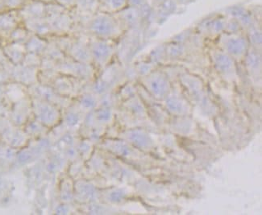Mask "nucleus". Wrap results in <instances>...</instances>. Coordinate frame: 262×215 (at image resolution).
Returning <instances> with one entry per match:
<instances>
[{
	"mask_svg": "<svg viewBox=\"0 0 262 215\" xmlns=\"http://www.w3.org/2000/svg\"><path fill=\"white\" fill-rule=\"evenodd\" d=\"M84 31L93 37L113 40L120 37L126 30L116 15L99 11L91 16Z\"/></svg>",
	"mask_w": 262,
	"mask_h": 215,
	"instance_id": "f257e3e1",
	"label": "nucleus"
},
{
	"mask_svg": "<svg viewBox=\"0 0 262 215\" xmlns=\"http://www.w3.org/2000/svg\"><path fill=\"white\" fill-rule=\"evenodd\" d=\"M219 44L222 51L233 59H242L247 54V40L243 35L236 32L221 33L219 37Z\"/></svg>",
	"mask_w": 262,
	"mask_h": 215,
	"instance_id": "f03ea898",
	"label": "nucleus"
},
{
	"mask_svg": "<svg viewBox=\"0 0 262 215\" xmlns=\"http://www.w3.org/2000/svg\"><path fill=\"white\" fill-rule=\"evenodd\" d=\"M112 40H103L92 36V39L88 42L90 51L92 54L93 64L105 68L108 65L114 55V46Z\"/></svg>",
	"mask_w": 262,
	"mask_h": 215,
	"instance_id": "7ed1b4c3",
	"label": "nucleus"
},
{
	"mask_svg": "<svg viewBox=\"0 0 262 215\" xmlns=\"http://www.w3.org/2000/svg\"><path fill=\"white\" fill-rule=\"evenodd\" d=\"M57 70L61 75L80 80H88L93 75L92 65L78 62L68 57L64 61L57 63Z\"/></svg>",
	"mask_w": 262,
	"mask_h": 215,
	"instance_id": "20e7f679",
	"label": "nucleus"
},
{
	"mask_svg": "<svg viewBox=\"0 0 262 215\" xmlns=\"http://www.w3.org/2000/svg\"><path fill=\"white\" fill-rule=\"evenodd\" d=\"M141 82L148 89V91L157 98L165 97L170 90L167 77L158 71L149 73L148 75L143 77Z\"/></svg>",
	"mask_w": 262,
	"mask_h": 215,
	"instance_id": "39448f33",
	"label": "nucleus"
},
{
	"mask_svg": "<svg viewBox=\"0 0 262 215\" xmlns=\"http://www.w3.org/2000/svg\"><path fill=\"white\" fill-rule=\"evenodd\" d=\"M50 25L53 36H65L71 34L74 22L69 10L59 15L46 17Z\"/></svg>",
	"mask_w": 262,
	"mask_h": 215,
	"instance_id": "423d86ee",
	"label": "nucleus"
},
{
	"mask_svg": "<svg viewBox=\"0 0 262 215\" xmlns=\"http://www.w3.org/2000/svg\"><path fill=\"white\" fill-rule=\"evenodd\" d=\"M115 15L125 30L138 28L144 17V12L141 8L133 6H127Z\"/></svg>",
	"mask_w": 262,
	"mask_h": 215,
	"instance_id": "0eeeda50",
	"label": "nucleus"
},
{
	"mask_svg": "<svg viewBox=\"0 0 262 215\" xmlns=\"http://www.w3.org/2000/svg\"><path fill=\"white\" fill-rule=\"evenodd\" d=\"M67 57L74 61L84 64H93L89 44L82 41L81 38H74L72 44L66 52Z\"/></svg>",
	"mask_w": 262,
	"mask_h": 215,
	"instance_id": "6e6552de",
	"label": "nucleus"
},
{
	"mask_svg": "<svg viewBox=\"0 0 262 215\" xmlns=\"http://www.w3.org/2000/svg\"><path fill=\"white\" fill-rule=\"evenodd\" d=\"M212 57L215 68L221 75L226 78H232L235 75L236 68L232 57L224 51H215Z\"/></svg>",
	"mask_w": 262,
	"mask_h": 215,
	"instance_id": "1a4fd4ad",
	"label": "nucleus"
},
{
	"mask_svg": "<svg viewBox=\"0 0 262 215\" xmlns=\"http://www.w3.org/2000/svg\"><path fill=\"white\" fill-rule=\"evenodd\" d=\"M37 111L36 114L40 120V123L46 124V125H54L57 122L59 118V112L57 111V108L53 107L50 103L45 101L42 99H37Z\"/></svg>",
	"mask_w": 262,
	"mask_h": 215,
	"instance_id": "9d476101",
	"label": "nucleus"
},
{
	"mask_svg": "<svg viewBox=\"0 0 262 215\" xmlns=\"http://www.w3.org/2000/svg\"><path fill=\"white\" fill-rule=\"evenodd\" d=\"M28 21H29V25L30 26L29 29H31V31L33 32L35 35L41 36L48 40L53 36L50 25H49L46 17L28 19Z\"/></svg>",
	"mask_w": 262,
	"mask_h": 215,
	"instance_id": "9b49d317",
	"label": "nucleus"
},
{
	"mask_svg": "<svg viewBox=\"0 0 262 215\" xmlns=\"http://www.w3.org/2000/svg\"><path fill=\"white\" fill-rule=\"evenodd\" d=\"M99 11L106 13H118L128 6L129 0H99Z\"/></svg>",
	"mask_w": 262,
	"mask_h": 215,
	"instance_id": "f8f14e48",
	"label": "nucleus"
},
{
	"mask_svg": "<svg viewBox=\"0 0 262 215\" xmlns=\"http://www.w3.org/2000/svg\"><path fill=\"white\" fill-rule=\"evenodd\" d=\"M42 57H48V58L58 63L64 61L67 56L65 52L63 51L59 46L56 44V42L53 39L50 38L47 47L45 50L44 54H42Z\"/></svg>",
	"mask_w": 262,
	"mask_h": 215,
	"instance_id": "ddd939ff",
	"label": "nucleus"
},
{
	"mask_svg": "<svg viewBox=\"0 0 262 215\" xmlns=\"http://www.w3.org/2000/svg\"><path fill=\"white\" fill-rule=\"evenodd\" d=\"M48 43H49L48 39L37 36V35H34L28 42L26 49L29 53L42 56L47 47Z\"/></svg>",
	"mask_w": 262,
	"mask_h": 215,
	"instance_id": "4468645a",
	"label": "nucleus"
},
{
	"mask_svg": "<svg viewBox=\"0 0 262 215\" xmlns=\"http://www.w3.org/2000/svg\"><path fill=\"white\" fill-rule=\"evenodd\" d=\"M74 8L78 12L94 15L99 11V0H75Z\"/></svg>",
	"mask_w": 262,
	"mask_h": 215,
	"instance_id": "2eb2a0df",
	"label": "nucleus"
},
{
	"mask_svg": "<svg viewBox=\"0 0 262 215\" xmlns=\"http://www.w3.org/2000/svg\"><path fill=\"white\" fill-rule=\"evenodd\" d=\"M67 11V8L61 6V4L57 2L46 4V17H50L53 15H59Z\"/></svg>",
	"mask_w": 262,
	"mask_h": 215,
	"instance_id": "dca6fc26",
	"label": "nucleus"
},
{
	"mask_svg": "<svg viewBox=\"0 0 262 215\" xmlns=\"http://www.w3.org/2000/svg\"><path fill=\"white\" fill-rule=\"evenodd\" d=\"M133 143L138 145L140 147H147L150 144L149 138L146 135L141 133V132H133L131 134Z\"/></svg>",
	"mask_w": 262,
	"mask_h": 215,
	"instance_id": "f3484780",
	"label": "nucleus"
},
{
	"mask_svg": "<svg viewBox=\"0 0 262 215\" xmlns=\"http://www.w3.org/2000/svg\"><path fill=\"white\" fill-rule=\"evenodd\" d=\"M167 105L171 109V111L175 112H182L183 111V103L177 98H169L167 101Z\"/></svg>",
	"mask_w": 262,
	"mask_h": 215,
	"instance_id": "a211bd4d",
	"label": "nucleus"
},
{
	"mask_svg": "<svg viewBox=\"0 0 262 215\" xmlns=\"http://www.w3.org/2000/svg\"><path fill=\"white\" fill-rule=\"evenodd\" d=\"M81 103L85 107H95V99L93 96L92 95H85L82 97V100H81Z\"/></svg>",
	"mask_w": 262,
	"mask_h": 215,
	"instance_id": "6ab92c4d",
	"label": "nucleus"
},
{
	"mask_svg": "<svg viewBox=\"0 0 262 215\" xmlns=\"http://www.w3.org/2000/svg\"><path fill=\"white\" fill-rule=\"evenodd\" d=\"M56 2L61 4V6L64 7V8H67V10L70 11V10L74 8L75 0H56Z\"/></svg>",
	"mask_w": 262,
	"mask_h": 215,
	"instance_id": "aec40b11",
	"label": "nucleus"
},
{
	"mask_svg": "<svg viewBox=\"0 0 262 215\" xmlns=\"http://www.w3.org/2000/svg\"><path fill=\"white\" fill-rule=\"evenodd\" d=\"M45 4H50V3L56 2V0H41Z\"/></svg>",
	"mask_w": 262,
	"mask_h": 215,
	"instance_id": "412c9836",
	"label": "nucleus"
}]
</instances>
